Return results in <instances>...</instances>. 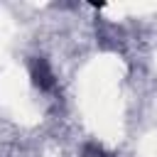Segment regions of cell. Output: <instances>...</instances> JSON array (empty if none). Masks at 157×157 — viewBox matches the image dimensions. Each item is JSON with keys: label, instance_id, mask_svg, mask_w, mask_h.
I'll use <instances>...</instances> for the list:
<instances>
[{"label": "cell", "instance_id": "1", "mask_svg": "<svg viewBox=\"0 0 157 157\" xmlns=\"http://www.w3.org/2000/svg\"><path fill=\"white\" fill-rule=\"evenodd\" d=\"M29 76H32V83H34L39 91L54 88V74H52L47 59H32V64H29Z\"/></svg>", "mask_w": 157, "mask_h": 157}]
</instances>
